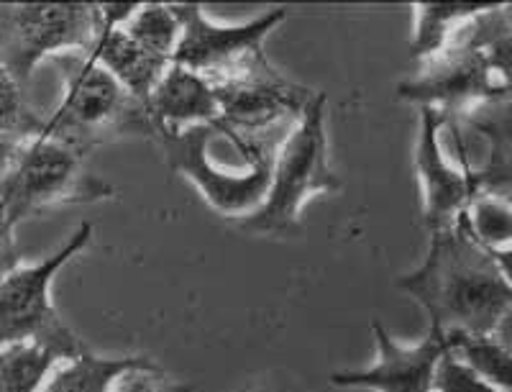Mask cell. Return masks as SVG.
<instances>
[{
    "instance_id": "6da1fadb",
    "label": "cell",
    "mask_w": 512,
    "mask_h": 392,
    "mask_svg": "<svg viewBox=\"0 0 512 392\" xmlns=\"http://www.w3.org/2000/svg\"><path fill=\"white\" fill-rule=\"evenodd\" d=\"M420 267L397 277V290L428 313L433 331L448 341L492 336L512 305V287L495 254L472 236L466 221L433 231Z\"/></svg>"
},
{
    "instance_id": "7a4b0ae2",
    "label": "cell",
    "mask_w": 512,
    "mask_h": 392,
    "mask_svg": "<svg viewBox=\"0 0 512 392\" xmlns=\"http://www.w3.org/2000/svg\"><path fill=\"white\" fill-rule=\"evenodd\" d=\"M62 80V103L47 118L44 134L64 141L88 157L93 149L126 139H154L149 108L88 52H64L52 57Z\"/></svg>"
},
{
    "instance_id": "3957f363",
    "label": "cell",
    "mask_w": 512,
    "mask_h": 392,
    "mask_svg": "<svg viewBox=\"0 0 512 392\" xmlns=\"http://www.w3.org/2000/svg\"><path fill=\"white\" fill-rule=\"evenodd\" d=\"M326 118V93H318L282 141L264 203L251 216L236 221L244 234L292 239L300 234V216L310 198L344 190V180L331 164Z\"/></svg>"
},
{
    "instance_id": "277c9868",
    "label": "cell",
    "mask_w": 512,
    "mask_h": 392,
    "mask_svg": "<svg viewBox=\"0 0 512 392\" xmlns=\"http://www.w3.org/2000/svg\"><path fill=\"white\" fill-rule=\"evenodd\" d=\"M93 223H80L59 252L39 264L18 267L0 282V352L8 346L34 344L57 354L62 362L88 354L52 303V282L64 264L93 244Z\"/></svg>"
},
{
    "instance_id": "5b68a950",
    "label": "cell",
    "mask_w": 512,
    "mask_h": 392,
    "mask_svg": "<svg viewBox=\"0 0 512 392\" xmlns=\"http://www.w3.org/2000/svg\"><path fill=\"white\" fill-rule=\"evenodd\" d=\"M111 195L116 188L88 170L85 154L49 134L18 149L0 177V205L13 229L54 205L98 203Z\"/></svg>"
},
{
    "instance_id": "8992f818",
    "label": "cell",
    "mask_w": 512,
    "mask_h": 392,
    "mask_svg": "<svg viewBox=\"0 0 512 392\" xmlns=\"http://www.w3.org/2000/svg\"><path fill=\"white\" fill-rule=\"evenodd\" d=\"M100 3H0V62L26 93L41 59L93 52Z\"/></svg>"
},
{
    "instance_id": "52a82bcc",
    "label": "cell",
    "mask_w": 512,
    "mask_h": 392,
    "mask_svg": "<svg viewBox=\"0 0 512 392\" xmlns=\"http://www.w3.org/2000/svg\"><path fill=\"white\" fill-rule=\"evenodd\" d=\"M216 129L213 126H195L180 134L159 136L169 170L185 177L192 188H198L208 208L221 213L228 221H241L264 203L272 185L274 159L280 154L282 144L264 149L254 162H249L241 172L228 170L223 164H213L210 159V139Z\"/></svg>"
},
{
    "instance_id": "ba28073f",
    "label": "cell",
    "mask_w": 512,
    "mask_h": 392,
    "mask_svg": "<svg viewBox=\"0 0 512 392\" xmlns=\"http://www.w3.org/2000/svg\"><path fill=\"white\" fill-rule=\"evenodd\" d=\"M397 95L415 108L441 113L446 126H459L477 108L495 100L487 62L474 36V21L436 57L425 59L418 70L397 85Z\"/></svg>"
},
{
    "instance_id": "9c48e42d",
    "label": "cell",
    "mask_w": 512,
    "mask_h": 392,
    "mask_svg": "<svg viewBox=\"0 0 512 392\" xmlns=\"http://www.w3.org/2000/svg\"><path fill=\"white\" fill-rule=\"evenodd\" d=\"M221 108L223 134H267L300 121L318 93L292 82L269 62L256 59L241 70L210 80Z\"/></svg>"
},
{
    "instance_id": "30bf717a",
    "label": "cell",
    "mask_w": 512,
    "mask_h": 392,
    "mask_svg": "<svg viewBox=\"0 0 512 392\" xmlns=\"http://www.w3.org/2000/svg\"><path fill=\"white\" fill-rule=\"evenodd\" d=\"M172 8L182 24L172 65L187 67L205 80H218L267 57L264 41L287 18V8L280 6L269 8L267 13L244 24H216L205 16V8L198 3H172Z\"/></svg>"
},
{
    "instance_id": "8fae6325",
    "label": "cell",
    "mask_w": 512,
    "mask_h": 392,
    "mask_svg": "<svg viewBox=\"0 0 512 392\" xmlns=\"http://www.w3.org/2000/svg\"><path fill=\"white\" fill-rule=\"evenodd\" d=\"M420 126L415 141V177L423 190V226L428 234L451 229L464 218L474 190L472 164L448 157L443 149L446 121L431 108H418Z\"/></svg>"
},
{
    "instance_id": "7c38bea8",
    "label": "cell",
    "mask_w": 512,
    "mask_h": 392,
    "mask_svg": "<svg viewBox=\"0 0 512 392\" xmlns=\"http://www.w3.org/2000/svg\"><path fill=\"white\" fill-rule=\"evenodd\" d=\"M372 336L377 341V362L367 369L336 372V387H361L372 392H433L438 362L451 349V341L428 328L420 344L402 346L392 339L379 318H372Z\"/></svg>"
},
{
    "instance_id": "4fadbf2b",
    "label": "cell",
    "mask_w": 512,
    "mask_h": 392,
    "mask_svg": "<svg viewBox=\"0 0 512 392\" xmlns=\"http://www.w3.org/2000/svg\"><path fill=\"white\" fill-rule=\"evenodd\" d=\"M146 108L157 126V139L195 126H221V108L210 80L180 65L164 72Z\"/></svg>"
},
{
    "instance_id": "5bb4252c",
    "label": "cell",
    "mask_w": 512,
    "mask_h": 392,
    "mask_svg": "<svg viewBox=\"0 0 512 392\" xmlns=\"http://www.w3.org/2000/svg\"><path fill=\"white\" fill-rule=\"evenodd\" d=\"M464 126L487 141V159L482 167H472L474 190L512 203V103H489L448 129Z\"/></svg>"
},
{
    "instance_id": "9a60e30c",
    "label": "cell",
    "mask_w": 512,
    "mask_h": 392,
    "mask_svg": "<svg viewBox=\"0 0 512 392\" xmlns=\"http://www.w3.org/2000/svg\"><path fill=\"white\" fill-rule=\"evenodd\" d=\"M90 54L144 106L152 98L164 72L172 67V62L159 59L157 54L141 47L139 41L131 39L123 26H103Z\"/></svg>"
},
{
    "instance_id": "2e32d148",
    "label": "cell",
    "mask_w": 512,
    "mask_h": 392,
    "mask_svg": "<svg viewBox=\"0 0 512 392\" xmlns=\"http://www.w3.org/2000/svg\"><path fill=\"white\" fill-rule=\"evenodd\" d=\"M495 3H413V36H410V57L415 65L436 57L446 49L466 26L492 11Z\"/></svg>"
},
{
    "instance_id": "e0dca14e",
    "label": "cell",
    "mask_w": 512,
    "mask_h": 392,
    "mask_svg": "<svg viewBox=\"0 0 512 392\" xmlns=\"http://www.w3.org/2000/svg\"><path fill=\"white\" fill-rule=\"evenodd\" d=\"M474 36L487 62L492 82V103H512V16L507 3H495L492 11L474 21Z\"/></svg>"
},
{
    "instance_id": "ac0fdd59",
    "label": "cell",
    "mask_w": 512,
    "mask_h": 392,
    "mask_svg": "<svg viewBox=\"0 0 512 392\" xmlns=\"http://www.w3.org/2000/svg\"><path fill=\"white\" fill-rule=\"evenodd\" d=\"M144 362L146 357H95L88 352L59 364L41 392H111L123 372Z\"/></svg>"
},
{
    "instance_id": "d6986e66",
    "label": "cell",
    "mask_w": 512,
    "mask_h": 392,
    "mask_svg": "<svg viewBox=\"0 0 512 392\" xmlns=\"http://www.w3.org/2000/svg\"><path fill=\"white\" fill-rule=\"evenodd\" d=\"M123 31L159 59L175 62L182 24L172 3H139L134 16L123 24Z\"/></svg>"
},
{
    "instance_id": "ffe728a7",
    "label": "cell",
    "mask_w": 512,
    "mask_h": 392,
    "mask_svg": "<svg viewBox=\"0 0 512 392\" xmlns=\"http://www.w3.org/2000/svg\"><path fill=\"white\" fill-rule=\"evenodd\" d=\"M62 359L34 344L8 346L0 352V392H41Z\"/></svg>"
},
{
    "instance_id": "44dd1931",
    "label": "cell",
    "mask_w": 512,
    "mask_h": 392,
    "mask_svg": "<svg viewBox=\"0 0 512 392\" xmlns=\"http://www.w3.org/2000/svg\"><path fill=\"white\" fill-rule=\"evenodd\" d=\"M47 131V118L31 108L26 93L0 62V141L18 149Z\"/></svg>"
},
{
    "instance_id": "7402d4cb",
    "label": "cell",
    "mask_w": 512,
    "mask_h": 392,
    "mask_svg": "<svg viewBox=\"0 0 512 392\" xmlns=\"http://www.w3.org/2000/svg\"><path fill=\"white\" fill-rule=\"evenodd\" d=\"M464 221L474 239L489 254H502L512 249V203L507 200L477 190L466 205Z\"/></svg>"
},
{
    "instance_id": "603a6c76",
    "label": "cell",
    "mask_w": 512,
    "mask_h": 392,
    "mask_svg": "<svg viewBox=\"0 0 512 392\" xmlns=\"http://www.w3.org/2000/svg\"><path fill=\"white\" fill-rule=\"evenodd\" d=\"M451 352L464 359L482 380L500 392H512V352L492 336H464L451 341Z\"/></svg>"
},
{
    "instance_id": "cb8c5ba5",
    "label": "cell",
    "mask_w": 512,
    "mask_h": 392,
    "mask_svg": "<svg viewBox=\"0 0 512 392\" xmlns=\"http://www.w3.org/2000/svg\"><path fill=\"white\" fill-rule=\"evenodd\" d=\"M111 392H195V385L175 382L157 362L146 359L139 367L123 372Z\"/></svg>"
},
{
    "instance_id": "d4e9b609",
    "label": "cell",
    "mask_w": 512,
    "mask_h": 392,
    "mask_svg": "<svg viewBox=\"0 0 512 392\" xmlns=\"http://www.w3.org/2000/svg\"><path fill=\"white\" fill-rule=\"evenodd\" d=\"M433 392H500V390L489 385L487 380H482V377H479L477 372L464 362V359H459L451 349H448V352L443 354L441 362H438Z\"/></svg>"
},
{
    "instance_id": "484cf974",
    "label": "cell",
    "mask_w": 512,
    "mask_h": 392,
    "mask_svg": "<svg viewBox=\"0 0 512 392\" xmlns=\"http://www.w3.org/2000/svg\"><path fill=\"white\" fill-rule=\"evenodd\" d=\"M13 231L16 229H13L6 211H3V205H0V282L21 267V249H18Z\"/></svg>"
},
{
    "instance_id": "4316f807",
    "label": "cell",
    "mask_w": 512,
    "mask_h": 392,
    "mask_svg": "<svg viewBox=\"0 0 512 392\" xmlns=\"http://www.w3.org/2000/svg\"><path fill=\"white\" fill-rule=\"evenodd\" d=\"M492 339H495L497 344H502L505 349H510V352H512V305L505 311V316L500 318V323H497Z\"/></svg>"
},
{
    "instance_id": "83f0119b",
    "label": "cell",
    "mask_w": 512,
    "mask_h": 392,
    "mask_svg": "<svg viewBox=\"0 0 512 392\" xmlns=\"http://www.w3.org/2000/svg\"><path fill=\"white\" fill-rule=\"evenodd\" d=\"M495 259H497V264H500V270H502V275H505V280L510 282V287H512V249L510 252L495 254Z\"/></svg>"
},
{
    "instance_id": "f1b7e54d",
    "label": "cell",
    "mask_w": 512,
    "mask_h": 392,
    "mask_svg": "<svg viewBox=\"0 0 512 392\" xmlns=\"http://www.w3.org/2000/svg\"><path fill=\"white\" fill-rule=\"evenodd\" d=\"M249 392H267V390H249Z\"/></svg>"
}]
</instances>
